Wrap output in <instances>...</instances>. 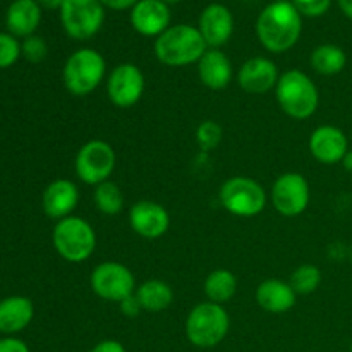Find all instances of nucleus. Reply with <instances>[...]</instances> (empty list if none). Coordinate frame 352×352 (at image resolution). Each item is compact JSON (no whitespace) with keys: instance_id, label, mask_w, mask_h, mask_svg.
I'll return each mask as SVG.
<instances>
[{"instance_id":"obj_1","label":"nucleus","mask_w":352,"mask_h":352,"mask_svg":"<svg viewBox=\"0 0 352 352\" xmlns=\"http://www.w3.org/2000/svg\"><path fill=\"white\" fill-rule=\"evenodd\" d=\"M256 38L270 54H285L302 34V16L291 0H274L263 7L254 24Z\"/></svg>"},{"instance_id":"obj_2","label":"nucleus","mask_w":352,"mask_h":352,"mask_svg":"<svg viewBox=\"0 0 352 352\" xmlns=\"http://www.w3.org/2000/svg\"><path fill=\"white\" fill-rule=\"evenodd\" d=\"M208 45L203 40L198 26L191 24H172L158 38H155L153 52L158 62L167 67H186L198 64Z\"/></svg>"},{"instance_id":"obj_3","label":"nucleus","mask_w":352,"mask_h":352,"mask_svg":"<svg viewBox=\"0 0 352 352\" xmlns=\"http://www.w3.org/2000/svg\"><path fill=\"white\" fill-rule=\"evenodd\" d=\"M274 91L278 107L291 119L306 120L318 110V86L301 69H289L282 72Z\"/></svg>"},{"instance_id":"obj_4","label":"nucleus","mask_w":352,"mask_h":352,"mask_svg":"<svg viewBox=\"0 0 352 352\" xmlns=\"http://www.w3.org/2000/svg\"><path fill=\"white\" fill-rule=\"evenodd\" d=\"M107 60L89 47L72 52L62 67V81L72 96H88L105 81Z\"/></svg>"},{"instance_id":"obj_5","label":"nucleus","mask_w":352,"mask_h":352,"mask_svg":"<svg viewBox=\"0 0 352 352\" xmlns=\"http://www.w3.org/2000/svg\"><path fill=\"white\" fill-rule=\"evenodd\" d=\"M230 330V316L226 306L215 302H199L189 311L184 332L189 342L199 349L217 347Z\"/></svg>"},{"instance_id":"obj_6","label":"nucleus","mask_w":352,"mask_h":352,"mask_svg":"<svg viewBox=\"0 0 352 352\" xmlns=\"http://www.w3.org/2000/svg\"><path fill=\"white\" fill-rule=\"evenodd\" d=\"M55 251L67 263H82L96 250V232L88 220L71 215L55 222L52 232Z\"/></svg>"},{"instance_id":"obj_7","label":"nucleus","mask_w":352,"mask_h":352,"mask_svg":"<svg viewBox=\"0 0 352 352\" xmlns=\"http://www.w3.org/2000/svg\"><path fill=\"white\" fill-rule=\"evenodd\" d=\"M223 208L239 219H253L260 215L268 203V195L263 186L253 177L236 175L227 179L219 192Z\"/></svg>"},{"instance_id":"obj_8","label":"nucleus","mask_w":352,"mask_h":352,"mask_svg":"<svg viewBox=\"0 0 352 352\" xmlns=\"http://www.w3.org/2000/svg\"><path fill=\"white\" fill-rule=\"evenodd\" d=\"M107 9L100 0H65L58 10L64 33L74 41H88L102 31Z\"/></svg>"},{"instance_id":"obj_9","label":"nucleus","mask_w":352,"mask_h":352,"mask_svg":"<svg viewBox=\"0 0 352 352\" xmlns=\"http://www.w3.org/2000/svg\"><path fill=\"white\" fill-rule=\"evenodd\" d=\"M117 165V155L105 140H89L78 150L74 158L76 177L86 186H98L110 181Z\"/></svg>"},{"instance_id":"obj_10","label":"nucleus","mask_w":352,"mask_h":352,"mask_svg":"<svg viewBox=\"0 0 352 352\" xmlns=\"http://www.w3.org/2000/svg\"><path fill=\"white\" fill-rule=\"evenodd\" d=\"M89 285L95 296L109 302H122L136 292V278L131 268L119 261H103L93 268Z\"/></svg>"},{"instance_id":"obj_11","label":"nucleus","mask_w":352,"mask_h":352,"mask_svg":"<svg viewBox=\"0 0 352 352\" xmlns=\"http://www.w3.org/2000/svg\"><path fill=\"white\" fill-rule=\"evenodd\" d=\"M274 208L285 219H294L306 212L311 201V189L299 172H285L275 179L270 191Z\"/></svg>"},{"instance_id":"obj_12","label":"nucleus","mask_w":352,"mask_h":352,"mask_svg":"<svg viewBox=\"0 0 352 352\" xmlns=\"http://www.w3.org/2000/svg\"><path fill=\"white\" fill-rule=\"evenodd\" d=\"M146 79L140 65L133 62L117 64L107 78V96L117 109H131L144 95Z\"/></svg>"},{"instance_id":"obj_13","label":"nucleus","mask_w":352,"mask_h":352,"mask_svg":"<svg viewBox=\"0 0 352 352\" xmlns=\"http://www.w3.org/2000/svg\"><path fill=\"white\" fill-rule=\"evenodd\" d=\"M129 226L143 239H160L170 227V215L160 203L141 199L129 208Z\"/></svg>"},{"instance_id":"obj_14","label":"nucleus","mask_w":352,"mask_h":352,"mask_svg":"<svg viewBox=\"0 0 352 352\" xmlns=\"http://www.w3.org/2000/svg\"><path fill=\"white\" fill-rule=\"evenodd\" d=\"M237 85L248 95H267L277 86L280 72L268 57H251L237 71Z\"/></svg>"},{"instance_id":"obj_15","label":"nucleus","mask_w":352,"mask_h":352,"mask_svg":"<svg viewBox=\"0 0 352 352\" xmlns=\"http://www.w3.org/2000/svg\"><path fill=\"white\" fill-rule=\"evenodd\" d=\"M308 148L311 157L323 165L342 164L347 155L349 140L346 133L337 126H320L311 133L308 141Z\"/></svg>"},{"instance_id":"obj_16","label":"nucleus","mask_w":352,"mask_h":352,"mask_svg":"<svg viewBox=\"0 0 352 352\" xmlns=\"http://www.w3.org/2000/svg\"><path fill=\"white\" fill-rule=\"evenodd\" d=\"M172 10L162 0H140L129 10V23L138 34L158 38L172 26Z\"/></svg>"},{"instance_id":"obj_17","label":"nucleus","mask_w":352,"mask_h":352,"mask_svg":"<svg viewBox=\"0 0 352 352\" xmlns=\"http://www.w3.org/2000/svg\"><path fill=\"white\" fill-rule=\"evenodd\" d=\"M198 30L208 48L223 47L234 34L232 10L220 2L210 3L199 14Z\"/></svg>"},{"instance_id":"obj_18","label":"nucleus","mask_w":352,"mask_h":352,"mask_svg":"<svg viewBox=\"0 0 352 352\" xmlns=\"http://www.w3.org/2000/svg\"><path fill=\"white\" fill-rule=\"evenodd\" d=\"M79 203V188L71 179H55L41 195V208L48 219L58 220L72 215Z\"/></svg>"},{"instance_id":"obj_19","label":"nucleus","mask_w":352,"mask_h":352,"mask_svg":"<svg viewBox=\"0 0 352 352\" xmlns=\"http://www.w3.org/2000/svg\"><path fill=\"white\" fill-rule=\"evenodd\" d=\"M254 298H256L258 306L272 315L291 311L298 302V294L292 289L291 282H285L282 278H267L261 282L256 287Z\"/></svg>"},{"instance_id":"obj_20","label":"nucleus","mask_w":352,"mask_h":352,"mask_svg":"<svg viewBox=\"0 0 352 352\" xmlns=\"http://www.w3.org/2000/svg\"><path fill=\"white\" fill-rule=\"evenodd\" d=\"M232 62L220 48H208L198 60V78L208 89H226L232 81Z\"/></svg>"},{"instance_id":"obj_21","label":"nucleus","mask_w":352,"mask_h":352,"mask_svg":"<svg viewBox=\"0 0 352 352\" xmlns=\"http://www.w3.org/2000/svg\"><path fill=\"white\" fill-rule=\"evenodd\" d=\"M34 318V305L26 296L0 299V333L14 337L30 327Z\"/></svg>"},{"instance_id":"obj_22","label":"nucleus","mask_w":352,"mask_h":352,"mask_svg":"<svg viewBox=\"0 0 352 352\" xmlns=\"http://www.w3.org/2000/svg\"><path fill=\"white\" fill-rule=\"evenodd\" d=\"M41 10L36 0H12L6 12L7 33L23 40L34 34L41 23Z\"/></svg>"},{"instance_id":"obj_23","label":"nucleus","mask_w":352,"mask_h":352,"mask_svg":"<svg viewBox=\"0 0 352 352\" xmlns=\"http://www.w3.org/2000/svg\"><path fill=\"white\" fill-rule=\"evenodd\" d=\"M141 308L146 313L165 311L174 302V289L160 278H150L136 287L134 292Z\"/></svg>"},{"instance_id":"obj_24","label":"nucleus","mask_w":352,"mask_h":352,"mask_svg":"<svg viewBox=\"0 0 352 352\" xmlns=\"http://www.w3.org/2000/svg\"><path fill=\"white\" fill-rule=\"evenodd\" d=\"M309 65L320 76H336L346 69L347 54L336 43H322L313 48Z\"/></svg>"},{"instance_id":"obj_25","label":"nucleus","mask_w":352,"mask_h":352,"mask_svg":"<svg viewBox=\"0 0 352 352\" xmlns=\"http://www.w3.org/2000/svg\"><path fill=\"white\" fill-rule=\"evenodd\" d=\"M203 292L210 302L227 305L237 292V277L227 268H217L206 275Z\"/></svg>"},{"instance_id":"obj_26","label":"nucleus","mask_w":352,"mask_h":352,"mask_svg":"<svg viewBox=\"0 0 352 352\" xmlns=\"http://www.w3.org/2000/svg\"><path fill=\"white\" fill-rule=\"evenodd\" d=\"M93 201H95V206L98 208V212L103 213V215H119L124 208L122 189H120V186L113 181L102 182V184L95 186Z\"/></svg>"},{"instance_id":"obj_27","label":"nucleus","mask_w":352,"mask_h":352,"mask_svg":"<svg viewBox=\"0 0 352 352\" xmlns=\"http://www.w3.org/2000/svg\"><path fill=\"white\" fill-rule=\"evenodd\" d=\"M291 285L296 291V294L308 296L313 294L316 289L322 284V270L315 265H301V267L296 268L291 275Z\"/></svg>"},{"instance_id":"obj_28","label":"nucleus","mask_w":352,"mask_h":352,"mask_svg":"<svg viewBox=\"0 0 352 352\" xmlns=\"http://www.w3.org/2000/svg\"><path fill=\"white\" fill-rule=\"evenodd\" d=\"M222 141V127L215 120H203L196 129V143L203 151H212Z\"/></svg>"},{"instance_id":"obj_29","label":"nucleus","mask_w":352,"mask_h":352,"mask_svg":"<svg viewBox=\"0 0 352 352\" xmlns=\"http://www.w3.org/2000/svg\"><path fill=\"white\" fill-rule=\"evenodd\" d=\"M23 57L19 38L10 33H0V71L9 69Z\"/></svg>"},{"instance_id":"obj_30","label":"nucleus","mask_w":352,"mask_h":352,"mask_svg":"<svg viewBox=\"0 0 352 352\" xmlns=\"http://www.w3.org/2000/svg\"><path fill=\"white\" fill-rule=\"evenodd\" d=\"M21 54L31 64H40L47 58L48 55V45L38 34H31V36L24 38L23 43H21Z\"/></svg>"},{"instance_id":"obj_31","label":"nucleus","mask_w":352,"mask_h":352,"mask_svg":"<svg viewBox=\"0 0 352 352\" xmlns=\"http://www.w3.org/2000/svg\"><path fill=\"white\" fill-rule=\"evenodd\" d=\"M291 2L302 17L315 19L329 12L333 0H291Z\"/></svg>"},{"instance_id":"obj_32","label":"nucleus","mask_w":352,"mask_h":352,"mask_svg":"<svg viewBox=\"0 0 352 352\" xmlns=\"http://www.w3.org/2000/svg\"><path fill=\"white\" fill-rule=\"evenodd\" d=\"M0 352H30V347L17 337H3L0 339Z\"/></svg>"},{"instance_id":"obj_33","label":"nucleus","mask_w":352,"mask_h":352,"mask_svg":"<svg viewBox=\"0 0 352 352\" xmlns=\"http://www.w3.org/2000/svg\"><path fill=\"white\" fill-rule=\"evenodd\" d=\"M119 308H120V311H122V315L127 316V318H136V316L143 311L140 301H138L136 296L134 294L131 296V298L124 299L122 302H119Z\"/></svg>"},{"instance_id":"obj_34","label":"nucleus","mask_w":352,"mask_h":352,"mask_svg":"<svg viewBox=\"0 0 352 352\" xmlns=\"http://www.w3.org/2000/svg\"><path fill=\"white\" fill-rule=\"evenodd\" d=\"M89 352H127L126 347L119 342V340L113 339H107L102 340V342L96 344Z\"/></svg>"},{"instance_id":"obj_35","label":"nucleus","mask_w":352,"mask_h":352,"mask_svg":"<svg viewBox=\"0 0 352 352\" xmlns=\"http://www.w3.org/2000/svg\"><path fill=\"white\" fill-rule=\"evenodd\" d=\"M100 2L103 3L105 9L120 12V10H131L138 2H140V0H100Z\"/></svg>"},{"instance_id":"obj_36","label":"nucleus","mask_w":352,"mask_h":352,"mask_svg":"<svg viewBox=\"0 0 352 352\" xmlns=\"http://www.w3.org/2000/svg\"><path fill=\"white\" fill-rule=\"evenodd\" d=\"M38 6L41 7V9H47V10H60L62 3L65 2V0H36Z\"/></svg>"},{"instance_id":"obj_37","label":"nucleus","mask_w":352,"mask_h":352,"mask_svg":"<svg viewBox=\"0 0 352 352\" xmlns=\"http://www.w3.org/2000/svg\"><path fill=\"white\" fill-rule=\"evenodd\" d=\"M337 6L342 10L344 16L352 21V0H337Z\"/></svg>"},{"instance_id":"obj_38","label":"nucleus","mask_w":352,"mask_h":352,"mask_svg":"<svg viewBox=\"0 0 352 352\" xmlns=\"http://www.w3.org/2000/svg\"><path fill=\"white\" fill-rule=\"evenodd\" d=\"M342 165H344V168H346V170L352 172V150L347 151V155L344 157V160H342Z\"/></svg>"},{"instance_id":"obj_39","label":"nucleus","mask_w":352,"mask_h":352,"mask_svg":"<svg viewBox=\"0 0 352 352\" xmlns=\"http://www.w3.org/2000/svg\"><path fill=\"white\" fill-rule=\"evenodd\" d=\"M162 2H165V3H167V6H174V3L182 2V0H162Z\"/></svg>"}]
</instances>
